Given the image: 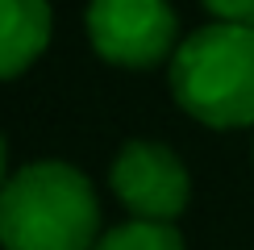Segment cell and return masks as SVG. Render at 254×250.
I'll return each instance as SVG.
<instances>
[{
  "label": "cell",
  "instance_id": "7",
  "mask_svg": "<svg viewBox=\"0 0 254 250\" xmlns=\"http://www.w3.org/2000/svg\"><path fill=\"white\" fill-rule=\"evenodd\" d=\"M217 21H229V25H250L254 29V0H200Z\"/></svg>",
  "mask_w": 254,
  "mask_h": 250
},
{
  "label": "cell",
  "instance_id": "8",
  "mask_svg": "<svg viewBox=\"0 0 254 250\" xmlns=\"http://www.w3.org/2000/svg\"><path fill=\"white\" fill-rule=\"evenodd\" d=\"M8 184V146H4V138H0V188Z\"/></svg>",
  "mask_w": 254,
  "mask_h": 250
},
{
  "label": "cell",
  "instance_id": "5",
  "mask_svg": "<svg viewBox=\"0 0 254 250\" xmlns=\"http://www.w3.org/2000/svg\"><path fill=\"white\" fill-rule=\"evenodd\" d=\"M50 0H0V79H17L50 46Z\"/></svg>",
  "mask_w": 254,
  "mask_h": 250
},
{
  "label": "cell",
  "instance_id": "4",
  "mask_svg": "<svg viewBox=\"0 0 254 250\" xmlns=\"http://www.w3.org/2000/svg\"><path fill=\"white\" fill-rule=\"evenodd\" d=\"M109 184L117 200L133 213V221H158V225H171L192 196L188 167L163 142H125L121 154L113 159Z\"/></svg>",
  "mask_w": 254,
  "mask_h": 250
},
{
  "label": "cell",
  "instance_id": "1",
  "mask_svg": "<svg viewBox=\"0 0 254 250\" xmlns=\"http://www.w3.org/2000/svg\"><path fill=\"white\" fill-rule=\"evenodd\" d=\"M100 242V200L71 163H25L0 188L4 250H92Z\"/></svg>",
  "mask_w": 254,
  "mask_h": 250
},
{
  "label": "cell",
  "instance_id": "2",
  "mask_svg": "<svg viewBox=\"0 0 254 250\" xmlns=\"http://www.w3.org/2000/svg\"><path fill=\"white\" fill-rule=\"evenodd\" d=\"M171 96L208 129L254 125V29L213 21L171 55Z\"/></svg>",
  "mask_w": 254,
  "mask_h": 250
},
{
  "label": "cell",
  "instance_id": "3",
  "mask_svg": "<svg viewBox=\"0 0 254 250\" xmlns=\"http://www.w3.org/2000/svg\"><path fill=\"white\" fill-rule=\"evenodd\" d=\"M175 8L167 0H92L88 42L113 67H158L175 55Z\"/></svg>",
  "mask_w": 254,
  "mask_h": 250
},
{
  "label": "cell",
  "instance_id": "6",
  "mask_svg": "<svg viewBox=\"0 0 254 250\" xmlns=\"http://www.w3.org/2000/svg\"><path fill=\"white\" fill-rule=\"evenodd\" d=\"M92 250H188L179 229L158 225V221H125L109 234H100V242Z\"/></svg>",
  "mask_w": 254,
  "mask_h": 250
}]
</instances>
